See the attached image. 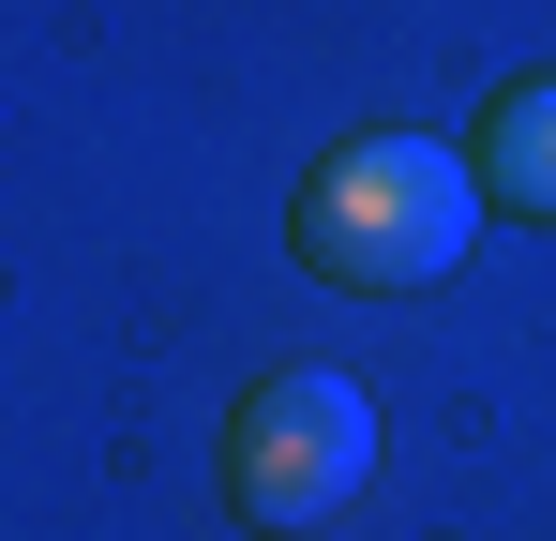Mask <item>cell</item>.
<instances>
[{
	"mask_svg": "<svg viewBox=\"0 0 556 541\" xmlns=\"http://www.w3.org/2000/svg\"><path fill=\"white\" fill-rule=\"evenodd\" d=\"M481 241V166L437 136H362L301 180V256L331 286H437Z\"/></svg>",
	"mask_w": 556,
	"mask_h": 541,
	"instance_id": "6da1fadb",
	"label": "cell"
},
{
	"mask_svg": "<svg viewBox=\"0 0 556 541\" xmlns=\"http://www.w3.org/2000/svg\"><path fill=\"white\" fill-rule=\"evenodd\" d=\"M376 466V406L346 376H256L241 391V422H226V512L241 527H316V512H346Z\"/></svg>",
	"mask_w": 556,
	"mask_h": 541,
	"instance_id": "7a4b0ae2",
	"label": "cell"
},
{
	"mask_svg": "<svg viewBox=\"0 0 556 541\" xmlns=\"http://www.w3.org/2000/svg\"><path fill=\"white\" fill-rule=\"evenodd\" d=\"M481 196H496V211H556V76L496 105V136H481Z\"/></svg>",
	"mask_w": 556,
	"mask_h": 541,
	"instance_id": "3957f363",
	"label": "cell"
}]
</instances>
